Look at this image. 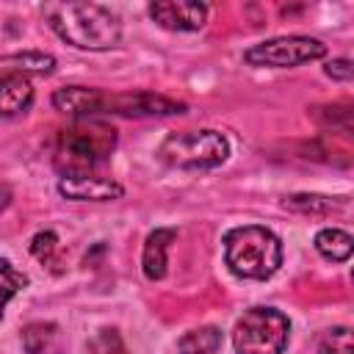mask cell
Wrapping results in <instances>:
<instances>
[{"label":"cell","mask_w":354,"mask_h":354,"mask_svg":"<svg viewBox=\"0 0 354 354\" xmlns=\"http://www.w3.org/2000/svg\"><path fill=\"white\" fill-rule=\"evenodd\" d=\"M50 28L77 50H108L122 39L119 17L100 3H50L44 6Z\"/></svg>","instance_id":"1"},{"label":"cell","mask_w":354,"mask_h":354,"mask_svg":"<svg viewBox=\"0 0 354 354\" xmlns=\"http://www.w3.org/2000/svg\"><path fill=\"white\" fill-rule=\"evenodd\" d=\"M116 147V130L97 119H77L72 127L61 130L53 147V166L61 177L91 174L100 163L111 158Z\"/></svg>","instance_id":"2"},{"label":"cell","mask_w":354,"mask_h":354,"mask_svg":"<svg viewBox=\"0 0 354 354\" xmlns=\"http://www.w3.org/2000/svg\"><path fill=\"white\" fill-rule=\"evenodd\" d=\"M224 260L235 277L268 279L282 266V243L268 227L243 224L227 232Z\"/></svg>","instance_id":"3"},{"label":"cell","mask_w":354,"mask_h":354,"mask_svg":"<svg viewBox=\"0 0 354 354\" xmlns=\"http://www.w3.org/2000/svg\"><path fill=\"white\" fill-rule=\"evenodd\" d=\"M158 155L171 169H216L227 160L230 144L218 130H183L163 138Z\"/></svg>","instance_id":"4"},{"label":"cell","mask_w":354,"mask_h":354,"mask_svg":"<svg viewBox=\"0 0 354 354\" xmlns=\"http://www.w3.org/2000/svg\"><path fill=\"white\" fill-rule=\"evenodd\" d=\"M290 321L274 307H252L246 310L235 329L232 346L235 354H282L288 346Z\"/></svg>","instance_id":"5"},{"label":"cell","mask_w":354,"mask_h":354,"mask_svg":"<svg viewBox=\"0 0 354 354\" xmlns=\"http://www.w3.org/2000/svg\"><path fill=\"white\" fill-rule=\"evenodd\" d=\"M326 55V44L310 36H279V39H268L260 41L254 47H249L243 53V61L252 66H299V64H310Z\"/></svg>","instance_id":"6"},{"label":"cell","mask_w":354,"mask_h":354,"mask_svg":"<svg viewBox=\"0 0 354 354\" xmlns=\"http://www.w3.org/2000/svg\"><path fill=\"white\" fill-rule=\"evenodd\" d=\"M102 113H119V116H171L185 113V105L177 100H169L163 94H105V111Z\"/></svg>","instance_id":"7"},{"label":"cell","mask_w":354,"mask_h":354,"mask_svg":"<svg viewBox=\"0 0 354 354\" xmlns=\"http://www.w3.org/2000/svg\"><path fill=\"white\" fill-rule=\"evenodd\" d=\"M149 17L166 30H199L207 19V6L205 3H191V0L152 3Z\"/></svg>","instance_id":"8"},{"label":"cell","mask_w":354,"mask_h":354,"mask_svg":"<svg viewBox=\"0 0 354 354\" xmlns=\"http://www.w3.org/2000/svg\"><path fill=\"white\" fill-rule=\"evenodd\" d=\"M61 196L75 202H111L124 194V188L116 180L97 177V174H77V177H61L58 183Z\"/></svg>","instance_id":"9"},{"label":"cell","mask_w":354,"mask_h":354,"mask_svg":"<svg viewBox=\"0 0 354 354\" xmlns=\"http://www.w3.org/2000/svg\"><path fill=\"white\" fill-rule=\"evenodd\" d=\"M53 105L75 119H91L105 111V91L86 86H64L53 94Z\"/></svg>","instance_id":"10"},{"label":"cell","mask_w":354,"mask_h":354,"mask_svg":"<svg viewBox=\"0 0 354 354\" xmlns=\"http://www.w3.org/2000/svg\"><path fill=\"white\" fill-rule=\"evenodd\" d=\"M174 238H177V230H169V227H158L155 232L147 235L144 254H141V266H144L147 279H163L166 277V266H169L166 252H169Z\"/></svg>","instance_id":"11"},{"label":"cell","mask_w":354,"mask_h":354,"mask_svg":"<svg viewBox=\"0 0 354 354\" xmlns=\"http://www.w3.org/2000/svg\"><path fill=\"white\" fill-rule=\"evenodd\" d=\"M33 102V86L28 75H0V116L25 113Z\"/></svg>","instance_id":"12"},{"label":"cell","mask_w":354,"mask_h":354,"mask_svg":"<svg viewBox=\"0 0 354 354\" xmlns=\"http://www.w3.org/2000/svg\"><path fill=\"white\" fill-rule=\"evenodd\" d=\"M55 58L47 53H14L0 58V75H50Z\"/></svg>","instance_id":"13"},{"label":"cell","mask_w":354,"mask_h":354,"mask_svg":"<svg viewBox=\"0 0 354 354\" xmlns=\"http://www.w3.org/2000/svg\"><path fill=\"white\" fill-rule=\"evenodd\" d=\"M315 249L318 254H324L326 260H335V263H343L351 257V249H354V238L346 232V230H337V227H326L315 235Z\"/></svg>","instance_id":"14"},{"label":"cell","mask_w":354,"mask_h":354,"mask_svg":"<svg viewBox=\"0 0 354 354\" xmlns=\"http://www.w3.org/2000/svg\"><path fill=\"white\" fill-rule=\"evenodd\" d=\"M218 346H221V332L216 326L191 329L177 340V351L180 354H216Z\"/></svg>","instance_id":"15"},{"label":"cell","mask_w":354,"mask_h":354,"mask_svg":"<svg viewBox=\"0 0 354 354\" xmlns=\"http://www.w3.org/2000/svg\"><path fill=\"white\" fill-rule=\"evenodd\" d=\"M290 210H299V213H332V210H346L348 199L340 196L337 202L329 199V196H318V194H296L285 202Z\"/></svg>","instance_id":"16"},{"label":"cell","mask_w":354,"mask_h":354,"mask_svg":"<svg viewBox=\"0 0 354 354\" xmlns=\"http://www.w3.org/2000/svg\"><path fill=\"white\" fill-rule=\"evenodd\" d=\"M22 343L28 354H47L50 343H58V329L53 324H30L22 332Z\"/></svg>","instance_id":"17"},{"label":"cell","mask_w":354,"mask_h":354,"mask_svg":"<svg viewBox=\"0 0 354 354\" xmlns=\"http://www.w3.org/2000/svg\"><path fill=\"white\" fill-rule=\"evenodd\" d=\"M25 285H28V277L19 274L6 257H0V318H3V310H6L8 299L17 296Z\"/></svg>","instance_id":"18"},{"label":"cell","mask_w":354,"mask_h":354,"mask_svg":"<svg viewBox=\"0 0 354 354\" xmlns=\"http://www.w3.org/2000/svg\"><path fill=\"white\" fill-rule=\"evenodd\" d=\"M318 354H354L351 348V332L346 326H337V329H329L318 346Z\"/></svg>","instance_id":"19"},{"label":"cell","mask_w":354,"mask_h":354,"mask_svg":"<svg viewBox=\"0 0 354 354\" xmlns=\"http://www.w3.org/2000/svg\"><path fill=\"white\" fill-rule=\"evenodd\" d=\"M91 354H127L122 337L116 329H100L94 337H91Z\"/></svg>","instance_id":"20"},{"label":"cell","mask_w":354,"mask_h":354,"mask_svg":"<svg viewBox=\"0 0 354 354\" xmlns=\"http://www.w3.org/2000/svg\"><path fill=\"white\" fill-rule=\"evenodd\" d=\"M30 249H33V254H36L41 263H44V260H50V257H53V252L58 249V238H55V232H50V230L39 232V235L33 238Z\"/></svg>","instance_id":"21"},{"label":"cell","mask_w":354,"mask_h":354,"mask_svg":"<svg viewBox=\"0 0 354 354\" xmlns=\"http://www.w3.org/2000/svg\"><path fill=\"white\" fill-rule=\"evenodd\" d=\"M326 75H329V77H335V80H351V75H354L351 61H348V58L329 61V64H326Z\"/></svg>","instance_id":"22"},{"label":"cell","mask_w":354,"mask_h":354,"mask_svg":"<svg viewBox=\"0 0 354 354\" xmlns=\"http://www.w3.org/2000/svg\"><path fill=\"white\" fill-rule=\"evenodd\" d=\"M11 205V188L6 183H0V210H6Z\"/></svg>","instance_id":"23"}]
</instances>
